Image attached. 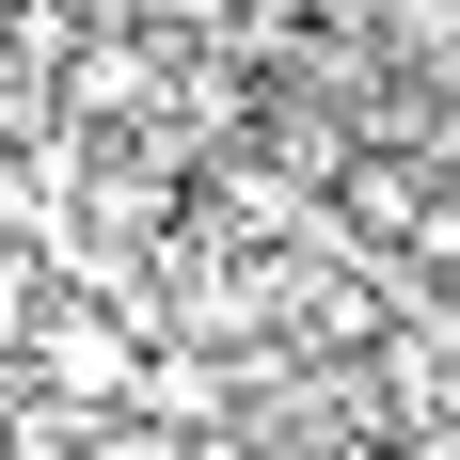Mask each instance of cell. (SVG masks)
<instances>
[{
	"label": "cell",
	"mask_w": 460,
	"mask_h": 460,
	"mask_svg": "<svg viewBox=\"0 0 460 460\" xmlns=\"http://www.w3.org/2000/svg\"><path fill=\"white\" fill-rule=\"evenodd\" d=\"M48 286H64V270H48V238H16V223H0V366H32V318H48Z\"/></svg>",
	"instance_id": "cell-2"
},
{
	"label": "cell",
	"mask_w": 460,
	"mask_h": 460,
	"mask_svg": "<svg viewBox=\"0 0 460 460\" xmlns=\"http://www.w3.org/2000/svg\"><path fill=\"white\" fill-rule=\"evenodd\" d=\"M16 429H32V366H0V445H16Z\"/></svg>",
	"instance_id": "cell-4"
},
{
	"label": "cell",
	"mask_w": 460,
	"mask_h": 460,
	"mask_svg": "<svg viewBox=\"0 0 460 460\" xmlns=\"http://www.w3.org/2000/svg\"><path fill=\"white\" fill-rule=\"evenodd\" d=\"M0 460H95V429L64 413V397H32V429H16V445H0Z\"/></svg>",
	"instance_id": "cell-3"
},
{
	"label": "cell",
	"mask_w": 460,
	"mask_h": 460,
	"mask_svg": "<svg viewBox=\"0 0 460 460\" xmlns=\"http://www.w3.org/2000/svg\"><path fill=\"white\" fill-rule=\"evenodd\" d=\"M143 95H159L143 48H80V32H64V111H80V128H111V111H143Z\"/></svg>",
	"instance_id": "cell-1"
}]
</instances>
